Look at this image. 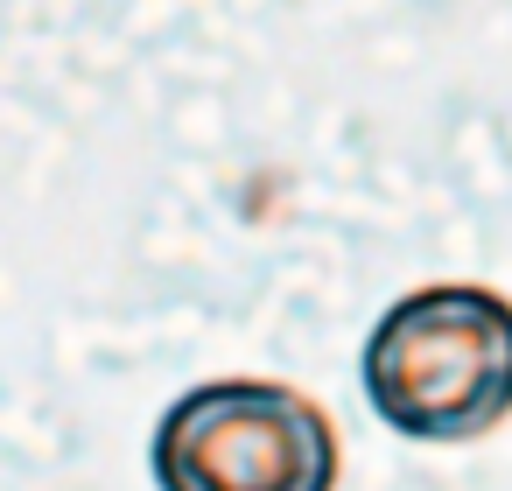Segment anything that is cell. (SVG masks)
<instances>
[{"label":"cell","mask_w":512,"mask_h":491,"mask_svg":"<svg viewBox=\"0 0 512 491\" xmlns=\"http://www.w3.org/2000/svg\"><path fill=\"white\" fill-rule=\"evenodd\" d=\"M372 414L407 442H484L512 421V302L477 281L407 288L358 351Z\"/></svg>","instance_id":"cell-1"},{"label":"cell","mask_w":512,"mask_h":491,"mask_svg":"<svg viewBox=\"0 0 512 491\" xmlns=\"http://www.w3.org/2000/svg\"><path fill=\"white\" fill-rule=\"evenodd\" d=\"M148 470L162 491H337L344 442L288 379H204L162 407Z\"/></svg>","instance_id":"cell-2"}]
</instances>
